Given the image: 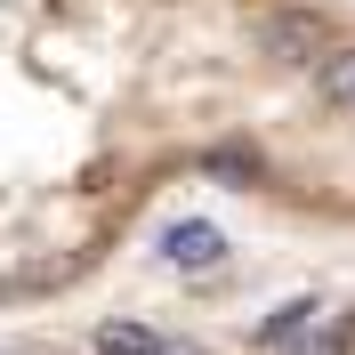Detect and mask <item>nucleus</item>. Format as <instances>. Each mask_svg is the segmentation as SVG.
<instances>
[{"label": "nucleus", "instance_id": "423d86ee", "mask_svg": "<svg viewBox=\"0 0 355 355\" xmlns=\"http://www.w3.org/2000/svg\"><path fill=\"white\" fill-rule=\"evenodd\" d=\"M307 315H315V307H283V315H275V323H266V347H283V339L299 331V323H307Z\"/></svg>", "mask_w": 355, "mask_h": 355}, {"label": "nucleus", "instance_id": "1a4fd4ad", "mask_svg": "<svg viewBox=\"0 0 355 355\" xmlns=\"http://www.w3.org/2000/svg\"><path fill=\"white\" fill-rule=\"evenodd\" d=\"M347 339H355V323H347Z\"/></svg>", "mask_w": 355, "mask_h": 355}, {"label": "nucleus", "instance_id": "f03ea898", "mask_svg": "<svg viewBox=\"0 0 355 355\" xmlns=\"http://www.w3.org/2000/svg\"><path fill=\"white\" fill-rule=\"evenodd\" d=\"M162 259L186 266V275H210V266H226V234L210 218H178L170 234H162Z\"/></svg>", "mask_w": 355, "mask_h": 355}, {"label": "nucleus", "instance_id": "f257e3e1", "mask_svg": "<svg viewBox=\"0 0 355 355\" xmlns=\"http://www.w3.org/2000/svg\"><path fill=\"white\" fill-rule=\"evenodd\" d=\"M250 41H259V57H275V65H323L331 57V17L323 8H266L259 24H250Z\"/></svg>", "mask_w": 355, "mask_h": 355}, {"label": "nucleus", "instance_id": "7ed1b4c3", "mask_svg": "<svg viewBox=\"0 0 355 355\" xmlns=\"http://www.w3.org/2000/svg\"><path fill=\"white\" fill-rule=\"evenodd\" d=\"M315 97L339 113H355V49H331L323 65H315Z\"/></svg>", "mask_w": 355, "mask_h": 355}, {"label": "nucleus", "instance_id": "39448f33", "mask_svg": "<svg viewBox=\"0 0 355 355\" xmlns=\"http://www.w3.org/2000/svg\"><path fill=\"white\" fill-rule=\"evenodd\" d=\"M202 170H210V178H243V186H250V178H259V162H250V154H234V146H218Z\"/></svg>", "mask_w": 355, "mask_h": 355}, {"label": "nucleus", "instance_id": "20e7f679", "mask_svg": "<svg viewBox=\"0 0 355 355\" xmlns=\"http://www.w3.org/2000/svg\"><path fill=\"white\" fill-rule=\"evenodd\" d=\"M170 339H154L146 323H97V355H162Z\"/></svg>", "mask_w": 355, "mask_h": 355}, {"label": "nucleus", "instance_id": "0eeeda50", "mask_svg": "<svg viewBox=\"0 0 355 355\" xmlns=\"http://www.w3.org/2000/svg\"><path fill=\"white\" fill-rule=\"evenodd\" d=\"M307 355H339V339H323V347H307Z\"/></svg>", "mask_w": 355, "mask_h": 355}, {"label": "nucleus", "instance_id": "6e6552de", "mask_svg": "<svg viewBox=\"0 0 355 355\" xmlns=\"http://www.w3.org/2000/svg\"><path fill=\"white\" fill-rule=\"evenodd\" d=\"M0 355H17V347H0Z\"/></svg>", "mask_w": 355, "mask_h": 355}]
</instances>
